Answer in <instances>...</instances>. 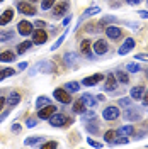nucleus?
Instances as JSON below:
<instances>
[{
	"label": "nucleus",
	"instance_id": "obj_1",
	"mask_svg": "<svg viewBox=\"0 0 148 149\" xmlns=\"http://www.w3.org/2000/svg\"><path fill=\"white\" fill-rule=\"evenodd\" d=\"M70 120V119H66L63 113H53L51 117H49V124L53 125V127H63V125H68L66 122Z\"/></svg>",
	"mask_w": 148,
	"mask_h": 149
},
{
	"label": "nucleus",
	"instance_id": "obj_2",
	"mask_svg": "<svg viewBox=\"0 0 148 149\" xmlns=\"http://www.w3.org/2000/svg\"><path fill=\"white\" fill-rule=\"evenodd\" d=\"M66 10H68V0H61V2H58L55 7H53V17L60 19L63 17L66 14Z\"/></svg>",
	"mask_w": 148,
	"mask_h": 149
},
{
	"label": "nucleus",
	"instance_id": "obj_3",
	"mask_svg": "<svg viewBox=\"0 0 148 149\" xmlns=\"http://www.w3.org/2000/svg\"><path fill=\"white\" fill-rule=\"evenodd\" d=\"M53 97L61 103H70L72 102V97H70V93L66 92V88H56L55 92H53Z\"/></svg>",
	"mask_w": 148,
	"mask_h": 149
},
{
	"label": "nucleus",
	"instance_id": "obj_4",
	"mask_svg": "<svg viewBox=\"0 0 148 149\" xmlns=\"http://www.w3.org/2000/svg\"><path fill=\"white\" fill-rule=\"evenodd\" d=\"M55 70V65L53 63H49V61H41V63H37L34 66V70H31V74L37 73V71H43V73H51Z\"/></svg>",
	"mask_w": 148,
	"mask_h": 149
},
{
	"label": "nucleus",
	"instance_id": "obj_5",
	"mask_svg": "<svg viewBox=\"0 0 148 149\" xmlns=\"http://www.w3.org/2000/svg\"><path fill=\"white\" fill-rule=\"evenodd\" d=\"M56 110H58V109H56L55 105H49V103H48V105H44V107L37 109V115H39V119H49Z\"/></svg>",
	"mask_w": 148,
	"mask_h": 149
},
{
	"label": "nucleus",
	"instance_id": "obj_6",
	"mask_svg": "<svg viewBox=\"0 0 148 149\" xmlns=\"http://www.w3.org/2000/svg\"><path fill=\"white\" fill-rule=\"evenodd\" d=\"M17 9L20 10V14H24V15H34L36 14V9L27 3V2H24V0H19L17 2Z\"/></svg>",
	"mask_w": 148,
	"mask_h": 149
},
{
	"label": "nucleus",
	"instance_id": "obj_7",
	"mask_svg": "<svg viewBox=\"0 0 148 149\" xmlns=\"http://www.w3.org/2000/svg\"><path fill=\"white\" fill-rule=\"evenodd\" d=\"M102 117L106 119V120H116L118 117H119V109L118 107H107L106 110L102 112Z\"/></svg>",
	"mask_w": 148,
	"mask_h": 149
},
{
	"label": "nucleus",
	"instance_id": "obj_8",
	"mask_svg": "<svg viewBox=\"0 0 148 149\" xmlns=\"http://www.w3.org/2000/svg\"><path fill=\"white\" fill-rule=\"evenodd\" d=\"M17 31L20 36H29V34H32V24L27 20H20L17 24Z\"/></svg>",
	"mask_w": 148,
	"mask_h": 149
},
{
	"label": "nucleus",
	"instance_id": "obj_9",
	"mask_svg": "<svg viewBox=\"0 0 148 149\" xmlns=\"http://www.w3.org/2000/svg\"><path fill=\"white\" fill-rule=\"evenodd\" d=\"M46 32L43 31V29H36V31H32V42L34 44H44L46 42Z\"/></svg>",
	"mask_w": 148,
	"mask_h": 149
},
{
	"label": "nucleus",
	"instance_id": "obj_10",
	"mask_svg": "<svg viewBox=\"0 0 148 149\" xmlns=\"http://www.w3.org/2000/svg\"><path fill=\"white\" fill-rule=\"evenodd\" d=\"M135 44H136V42H135V39H133V37H128V39H126V41H124V42L121 44V47H119V51H118V53H119L121 56L128 54L131 49L135 47Z\"/></svg>",
	"mask_w": 148,
	"mask_h": 149
},
{
	"label": "nucleus",
	"instance_id": "obj_11",
	"mask_svg": "<svg viewBox=\"0 0 148 149\" xmlns=\"http://www.w3.org/2000/svg\"><path fill=\"white\" fill-rule=\"evenodd\" d=\"M104 80V76H102L101 73L94 74V76H87V78H83L82 80V85H85V86H94V85H97L99 81H102Z\"/></svg>",
	"mask_w": 148,
	"mask_h": 149
},
{
	"label": "nucleus",
	"instance_id": "obj_12",
	"mask_svg": "<svg viewBox=\"0 0 148 149\" xmlns=\"http://www.w3.org/2000/svg\"><path fill=\"white\" fill-rule=\"evenodd\" d=\"M106 34H107L109 39H118V37H121V34H123V29L118 27V26H107Z\"/></svg>",
	"mask_w": 148,
	"mask_h": 149
},
{
	"label": "nucleus",
	"instance_id": "obj_13",
	"mask_svg": "<svg viewBox=\"0 0 148 149\" xmlns=\"http://www.w3.org/2000/svg\"><path fill=\"white\" fill-rule=\"evenodd\" d=\"M107 49H109V47H107V42L102 41V39H99V41L94 42V53H97V54H106Z\"/></svg>",
	"mask_w": 148,
	"mask_h": 149
},
{
	"label": "nucleus",
	"instance_id": "obj_14",
	"mask_svg": "<svg viewBox=\"0 0 148 149\" xmlns=\"http://www.w3.org/2000/svg\"><path fill=\"white\" fill-rule=\"evenodd\" d=\"M107 92H112V90H116L118 88V78H116V74H107V78H106V86H104Z\"/></svg>",
	"mask_w": 148,
	"mask_h": 149
},
{
	"label": "nucleus",
	"instance_id": "obj_15",
	"mask_svg": "<svg viewBox=\"0 0 148 149\" xmlns=\"http://www.w3.org/2000/svg\"><path fill=\"white\" fill-rule=\"evenodd\" d=\"M12 17H14V10L12 9L4 10V14L0 15V26H7L10 20H12Z\"/></svg>",
	"mask_w": 148,
	"mask_h": 149
},
{
	"label": "nucleus",
	"instance_id": "obj_16",
	"mask_svg": "<svg viewBox=\"0 0 148 149\" xmlns=\"http://www.w3.org/2000/svg\"><path fill=\"white\" fill-rule=\"evenodd\" d=\"M82 100H83V103H85L89 109H94V107L97 105V98H95L94 95H90V93H83V95H82Z\"/></svg>",
	"mask_w": 148,
	"mask_h": 149
},
{
	"label": "nucleus",
	"instance_id": "obj_17",
	"mask_svg": "<svg viewBox=\"0 0 148 149\" xmlns=\"http://www.w3.org/2000/svg\"><path fill=\"white\" fill-rule=\"evenodd\" d=\"M124 117L128 120H141V113L138 112V109H128L124 112Z\"/></svg>",
	"mask_w": 148,
	"mask_h": 149
},
{
	"label": "nucleus",
	"instance_id": "obj_18",
	"mask_svg": "<svg viewBox=\"0 0 148 149\" xmlns=\"http://www.w3.org/2000/svg\"><path fill=\"white\" fill-rule=\"evenodd\" d=\"M19 102H20V95H19L17 92H12V93L9 95V97L5 98V103H7L9 107H16V105H17Z\"/></svg>",
	"mask_w": 148,
	"mask_h": 149
},
{
	"label": "nucleus",
	"instance_id": "obj_19",
	"mask_svg": "<svg viewBox=\"0 0 148 149\" xmlns=\"http://www.w3.org/2000/svg\"><path fill=\"white\" fill-rule=\"evenodd\" d=\"M145 88L143 86H135V88H131V98L133 100H140V98H143V95H145Z\"/></svg>",
	"mask_w": 148,
	"mask_h": 149
},
{
	"label": "nucleus",
	"instance_id": "obj_20",
	"mask_svg": "<svg viewBox=\"0 0 148 149\" xmlns=\"http://www.w3.org/2000/svg\"><path fill=\"white\" fill-rule=\"evenodd\" d=\"M16 59V54L12 53V51H4V53H0V61H4V63H10V61H14Z\"/></svg>",
	"mask_w": 148,
	"mask_h": 149
},
{
	"label": "nucleus",
	"instance_id": "obj_21",
	"mask_svg": "<svg viewBox=\"0 0 148 149\" xmlns=\"http://www.w3.org/2000/svg\"><path fill=\"white\" fill-rule=\"evenodd\" d=\"M85 109H87V105L83 103L82 98H80V100H77V102L73 103V112H75V113H80V115H82L83 112H85Z\"/></svg>",
	"mask_w": 148,
	"mask_h": 149
},
{
	"label": "nucleus",
	"instance_id": "obj_22",
	"mask_svg": "<svg viewBox=\"0 0 148 149\" xmlns=\"http://www.w3.org/2000/svg\"><path fill=\"white\" fill-rule=\"evenodd\" d=\"M80 49H82L83 54H87L89 58H92V49H90V41H82V46H80Z\"/></svg>",
	"mask_w": 148,
	"mask_h": 149
},
{
	"label": "nucleus",
	"instance_id": "obj_23",
	"mask_svg": "<svg viewBox=\"0 0 148 149\" xmlns=\"http://www.w3.org/2000/svg\"><path fill=\"white\" fill-rule=\"evenodd\" d=\"M114 74H116V78H118V81H119V83H130L128 73H124L123 70H118V71H116Z\"/></svg>",
	"mask_w": 148,
	"mask_h": 149
},
{
	"label": "nucleus",
	"instance_id": "obj_24",
	"mask_svg": "<svg viewBox=\"0 0 148 149\" xmlns=\"http://www.w3.org/2000/svg\"><path fill=\"white\" fill-rule=\"evenodd\" d=\"M65 63L68 66H75V63H77V54L75 53H68V54H65Z\"/></svg>",
	"mask_w": 148,
	"mask_h": 149
},
{
	"label": "nucleus",
	"instance_id": "obj_25",
	"mask_svg": "<svg viewBox=\"0 0 148 149\" xmlns=\"http://www.w3.org/2000/svg\"><path fill=\"white\" fill-rule=\"evenodd\" d=\"M116 136H118V132H116V130H107V132H106V136H104V141H106V142H109V144H112V142L116 141Z\"/></svg>",
	"mask_w": 148,
	"mask_h": 149
},
{
	"label": "nucleus",
	"instance_id": "obj_26",
	"mask_svg": "<svg viewBox=\"0 0 148 149\" xmlns=\"http://www.w3.org/2000/svg\"><path fill=\"white\" fill-rule=\"evenodd\" d=\"M118 134H123V136H133V134H135V127H133V125H124V127L119 129Z\"/></svg>",
	"mask_w": 148,
	"mask_h": 149
},
{
	"label": "nucleus",
	"instance_id": "obj_27",
	"mask_svg": "<svg viewBox=\"0 0 148 149\" xmlns=\"http://www.w3.org/2000/svg\"><path fill=\"white\" fill-rule=\"evenodd\" d=\"M12 37H14V31H2L0 32V42H5Z\"/></svg>",
	"mask_w": 148,
	"mask_h": 149
},
{
	"label": "nucleus",
	"instance_id": "obj_28",
	"mask_svg": "<svg viewBox=\"0 0 148 149\" xmlns=\"http://www.w3.org/2000/svg\"><path fill=\"white\" fill-rule=\"evenodd\" d=\"M12 74H16V70H10V68H2V70H0V81H2L4 78H7V76H12Z\"/></svg>",
	"mask_w": 148,
	"mask_h": 149
},
{
	"label": "nucleus",
	"instance_id": "obj_29",
	"mask_svg": "<svg viewBox=\"0 0 148 149\" xmlns=\"http://www.w3.org/2000/svg\"><path fill=\"white\" fill-rule=\"evenodd\" d=\"M32 44H34L32 41H24V42H20V44L17 46V53H24V51H27Z\"/></svg>",
	"mask_w": 148,
	"mask_h": 149
},
{
	"label": "nucleus",
	"instance_id": "obj_30",
	"mask_svg": "<svg viewBox=\"0 0 148 149\" xmlns=\"http://www.w3.org/2000/svg\"><path fill=\"white\" fill-rule=\"evenodd\" d=\"M99 12H101V9H99V7H89V9L83 12L82 17H92V15H95V14H99Z\"/></svg>",
	"mask_w": 148,
	"mask_h": 149
},
{
	"label": "nucleus",
	"instance_id": "obj_31",
	"mask_svg": "<svg viewBox=\"0 0 148 149\" xmlns=\"http://www.w3.org/2000/svg\"><path fill=\"white\" fill-rule=\"evenodd\" d=\"M65 88L68 92H78V90H80V83H77V81H68V83L65 85Z\"/></svg>",
	"mask_w": 148,
	"mask_h": 149
},
{
	"label": "nucleus",
	"instance_id": "obj_32",
	"mask_svg": "<svg viewBox=\"0 0 148 149\" xmlns=\"http://www.w3.org/2000/svg\"><path fill=\"white\" fill-rule=\"evenodd\" d=\"M41 141H43V137H39V136H31V137H27V139L24 141V144L26 146H32L36 142H41Z\"/></svg>",
	"mask_w": 148,
	"mask_h": 149
},
{
	"label": "nucleus",
	"instance_id": "obj_33",
	"mask_svg": "<svg viewBox=\"0 0 148 149\" xmlns=\"http://www.w3.org/2000/svg\"><path fill=\"white\" fill-rule=\"evenodd\" d=\"M48 103H49V98H48V97H44V95H43V97H37V100H36V107L37 109L44 107V105H48Z\"/></svg>",
	"mask_w": 148,
	"mask_h": 149
},
{
	"label": "nucleus",
	"instance_id": "obj_34",
	"mask_svg": "<svg viewBox=\"0 0 148 149\" xmlns=\"http://www.w3.org/2000/svg\"><path fill=\"white\" fill-rule=\"evenodd\" d=\"M82 120H95V112L94 110H89V112H83L82 113Z\"/></svg>",
	"mask_w": 148,
	"mask_h": 149
},
{
	"label": "nucleus",
	"instance_id": "obj_35",
	"mask_svg": "<svg viewBox=\"0 0 148 149\" xmlns=\"http://www.w3.org/2000/svg\"><path fill=\"white\" fill-rule=\"evenodd\" d=\"M65 37H66V32H65V34H61V36L58 37V41H56L55 44H53V46H51V51H55V49H58V47L61 46V42H63V41H65Z\"/></svg>",
	"mask_w": 148,
	"mask_h": 149
},
{
	"label": "nucleus",
	"instance_id": "obj_36",
	"mask_svg": "<svg viewBox=\"0 0 148 149\" xmlns=\"http://www.w3.org/2000/svg\"><path fill=\"white\" fill-rule=\"evenodd\" d=\"M126 68H128V71H131V73H138L140 70H141V66H140L138 63H130Z\"/></svg>",
	"mask_w": 148,
	"mask_h": 149
},
{
	"label": "nucleus",
	"instance_id": "obj_37",
	"mask_svg": "<svg viewBox=\"0 0 148 149\" xmlns=\"http://www.w3.org/2000/svg\"><path fill=\"white\" fill-rule=\"evenodd\" d=\"M55 2H56V0H44V2L41 3V9H43V10H48V9H51V7L55 5Z\"/></svg>",
	"mask_w": 148,
	"mask_h": 149
},
{
	"label": "nucleus",
	"instance_id": "obj_38",
	"mask_svg": "<svg viewBox=\"0 0 148 149\" xmlns=\"http://www.w3.org/2000/svg\"><path fill=\"white\" fill-rule=\"evenodd\" d=\"M112 22H116V17H112V15H107V17L102 19L99 24H101V26H106V24H112Z\"/></svg>",
	"mask_w": 148,
	"mask_h": 149
},
{
	"label": "nucleus",
	"instance_id": "obj_39",
	"mask_svg": "<svg viewBox=\"0 0 148 149\" xmlns=\"http://www.w3.org/2000/svg\"><path fill=\"white\" fill-rule=\"evenodd\" d=\"M131 103H133V98H119V105L121 107H126V109H128V107H130Z\"/></svg>",
	"mask_w": 148,
	"mask_h": 149
},
{
	"label": "nucleus",
	"instance_id": "obj_40",
	"mask_svg": "<svg viewBox=\"0 0 148 149\" xmlns=\"http://www.w3.org/2000/svg\"><path fill=\"white\" fill-rule=\"evenodd\" d=\"M87 144H89V146H92V148H102V144H101V142L94 141L92 137H87Z\"/></svg>",
	"mask_w": 148,
	"mask_h": 149
},
{
	"label": "nucleus",
	"instance_id": "obj_41",
	"mask_svg": "<svg viewBox=\"0 0 148 149\" xmlns=\"http://www.w3.org/2000/svg\"><path fill=\"white\" fill-rule=\"evenodd\" d=\"M135 58L140 59V61H148V54H145V53H140V54H136Z\"/></svg>",
	"mask_w": 148,
	"mask_h": 149
},
{
	"label": "nucleus",
	"instance_id": "obj_42",
	"mask_svg": "<svg viewBox=\"0 0 148 149\" xmlns=\"http://www.w3.org/2000/svg\"><path fill=\"white\" fill-rule=\"evenodd\" d=\"M26 125H27L29 129L36 127V119H27V122H26Z\"/></svg>",
	"mask_w": 148,
	"mask_h": 149
},
{
	"label": "nucleus",
	"instance_id": "obj_43",
	"mask_svg": "<svg viewBox=\"0 0 148 149\" xmlns=\"http://www.w3.org/2000/svg\"><path fill=\"white\" fill-rule=\"evenodd\" d=\"M43 148L48 149V148H58V144H56L55 141H51V142H46V144H43Z\"/></svg>",
	"mask_w": 148,
	"mask_h": 149
},
{
	"label": "nucleus",
	"instance_id": "obj_44",
	"mask_svg": "<svg viewBox=\"0 0 148 149\" xmlns=\"http://www.w3.org/2000/svg\"><path fill=\"white\" fill-rule=\"evenodd\" d=\"M112 144H128V139L126 137H121V139H116Z\"/></svg>",
	"mask_w": 148,
	"mask_h": 149
},
{
	"label": "nucleus",
	"instance_id": "obj_45",
	"mask_svg": "<svg viewBox=\"0 0 148 149\" xmlns=\"http://www.w3.org/2000/svg\"><path fill=\"white\" fill-rule=\"evenodd\" d=\"M138 15H140L141 19H148V10H140Z\"/></svg>",
	"mask_w": 148,
	"mask_h": 149
},
{
	"label": "nucleus",
	"instance_id": "obj_46",
	"mask_svg": "<svg viewBox=\"0 0 148 149\" xmlns=\"http://www.w3.org/2000/svg\"><path fill=\"white\" fill-rule=\"evenodd\" d=\"M87 129H89V132H94V134H95V132L99 130V127H97V125H87Z\"/></svg>",
	"mask_w": 148,
	"mask_h": 149
},
{
	"label": "nucleus",
	"instance_id": "obj_47",
	"mask_svg": "<svg viewBox=\"0 0 148 149\" xmlns=\"http://www.w3.org/2000/svg\"><path fill=\"white\" fill-rule=\"evenodd\" d=\"M126 2H128L130 5H138V3H141V2H143V0H126Z\"/></svg>",
	"mask_w": 148,
	"mask_h": 149
},
{
	"label": "nucleus",
	"instance_id": "obj_48",
	"mask_svg": "<svg viewBox=\"0 0 148 149\" xmlns=\"http://www.w3.org/2000/svg\"><path fill=\"white\" fill-rule=\"evenodd\" d=\"M141 102H143V105H148V92H145L143 98H141Z\"/></svg>",
	"mask_w": 148,
	"mask_h": 149
},
{
	"label": "nucleus",
	"instance_id": "obj_49",
	"mask_svg": "<svg viewBox=\"0 0 148 149\" xmlns=\"http://www.w3.org/2000/svg\"><path fill=\"white\" fill-rule=\"evenodd\" d=\"M70 20H72V17H70V15H66V17L63 19V26H68V24H70Z\"/></svg>",
	"mask_w": 148,
	"mask_h": 149
},
{
	"label": "nucleus",
	"instance_id": "obj_50",
	"mask_svg": "<svg viewBox=\"0 0 148 149\" xmlns=\"http://www.w3.org/2000/svg\"><path fill=\"white\" fill-rule=\"evenodd\" d=\"M12 130H14V132H19V130H20V125H19V124H14V125H12Z\"/></svg>",
	"mask_w": 148,
	"mask_h": 149
},
{
	"label": "nucleus",
	"instance_id": "obj_51",
	"mask_svg": "<svg viewBox=\"0 0 148 149\" xmlns=\"http://www.w3.org/2000/svg\"><path fill=\"white\" fill-rule=\"evenodd\" d=\"M44 26H46V24H44L43 20H37L36 22V27H44Z\"/></svg>",
	"mask_w": 148,
	"mask_h": 149
},
{
	"label": "nucleus",
	"instance_id": "obj_52",
	"mask_svg": "<svg viewBox=\"0 0 148 149\" xmlns=\"http://www.w3.org/2000/svg\"><path fill=\"white\" fill-rule=\"evenodd\" d=\"M27 68V63H19V70H26Z\"/></svg>",
	"mask_w": 148,
	"mask_h": 149
},
{
	"label": "nucleus",
	"instance_id": "obj_53",
	"mask_svg": "<svg viewBox=\"0 0 148 149\" xmlns=\"http://www.w3.org/2000/svg\"><path fill=\"white\" fill-rule=\"evenodd\" d=\"M4 103H5V98H0V112L4 109Z\"/></svg>",
	"mask_w": 148,
	"mask_h": 149
},
{
	"label": "nucleus",
	"instance_id": "obj_54",
	"mask_svg": "<svg viewBox=\"0 0 148 149\" xmlns=\"http://www.w3.org/2000/svg\"><path fill=\"white\" fill-rule=\"evenodd\" d=\"M147 76H148V70H147Z\"/></svg>",
	"mask_w": 148,
	"mask_h": 149
},
{
	"label": "nucleus",
	"instance_id": "obj_55",
	"mask_svg": "<svg viewBox=\"0 0 148 149\" xmlns=\"http://www.w3.org/2000/svg\"><path fill=\"white\" fill-rule=\"evenodd\" d=\"M31 2H36V0H31Z\"/></svg>",
	"mask_w": 148,
	"mask_h": 149
},
{
	"label": "nucleus",
	"instance_id": "obj_56",
	"mask_svg": "<svg viewBox=\"0 0 148 149\" xmlns=\"http://www.w3.org/2000/svg\"><path fill=\"white\" fill-rule=\"evenodd\" d=\"M0 2H4V0H0Z\"/></svg>",
	"mask_w": 148,
	"mask_h": 149
},
{
	"label": "nucleus",
	"instance_id": "obj_57",
	"mask_svg": "<svg viewBox=\"0 0 148 149\" xmlns=\"http://www.w3.org/2000/svg\"><path fill=\"white\" fill-rule=\"evenodd\" d=\"M147 3H148V2H147Z\"/></svg>",
	"mask_w": 148,
	"mask_h": 149
}]
</instances>
